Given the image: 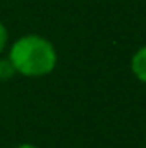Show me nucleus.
I'll list each match as a JSON object with an SVG mask.
<instances>
[{
	"instance_id": "1",
	"label": "nucleus",
	"mask_w": 146,
	"mask_h": 148,
	"mask_svg": "<svg viewBox=\"0 0 146 148\" xmlns=\"http://www.w3.org/2000/svg\"><path fill=\"white\" fill-rule=\"evenodd\" d=\"M9 59L16 73L23 76H45L57 66V52L52 41L40 35L21 36L10 48Z\"/></svg>"
},
{
	"instance_id": "2",
	"label": "nucleus",
	"mask_w": 146,
	"mask_h": 148,
	"mask_svg": "<svg viewBox=\"0 0 146 148\" xmlns=\"http://www.w3.org/2000/svg\"><path fill=\"white\" fill-rule=\"evenodd\" d=\"M131 69H132L134 76H136L139 81L146 83V47L139 48V50L132 55Z\"/></svg>"
},
{
	"instance_id": "3",
	"label": "nucleus",
	"mask_w": 146,
	"mask_h": 148,
	"mask_svg": "<svg viewBox=\"0 0 146 148\" xmlns=\"http://www.w3.org/2000/svg\"><path fill=\"white\" fill-rule=\"evenodd\" d=\"M16 74V69L10 59H0V81H7Z\"/></svg>"
},
{
	"instance_id": "4",
	"label": "nucleus",
	"mask_w": 146,
	"mask_h": 148,
	"mask_svg": "<svg viewBox=\"0 0 146 148\" xmlns=\"http://www.w3.org/2000/svg\"><path fill=\"white\" fill-rule=\"evenodd\" d=\"M7 38H9L7 29H5V26L2 24V21H0V52L5 48V45H7Z\"/></svg>"
},
{
	"instance_id": "5",
	"label": "nucleus",
	"mask_w": 146,
	"mask_h": 148,
	"mask_svg": "<svg viewBox=\"0 0 146 148\" xmlns=\"http://www.w3.org/2000/svg\"><path fill=\"white\" fill-rule=\"evenodd\" d=\"M17 148H36L35 145H29V143H24V145H19Z\"/></svg>"
}]
</instances>
